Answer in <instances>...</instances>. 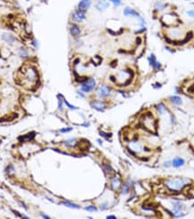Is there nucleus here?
Returning a JSON list of instances; mask_svg holds the SVG:
<instances>
[{"instance_id": "obj_1", "label": "nucleus", "mask_w": 194, "mask_h": 219, "mask_svg": "<svg viewBox=\"0 0 194 219\" xmlns=\"http://www.w3.org/2000/svg\"><path fill=\"white\" fill-rule=\"evenodd\" d=\"M188 182L189 180H186L183 178H173V179H168L165 181V185L168 190L172 192H178L182 190Z\"/></svg>"}, {"instance_id": "obj_2", "label": "nucleus", "mask_w": 194, "mask_h": 219, "mask_svg": "<svg viewBox=\"0 0 194 219\" xmlns=\"http://www.w3.org/2000/svg\"><path fill=\"white\" fill-rule=\"evenodd\" d=\"M96 88V81L94 78H86L81 83L80 90L84 93H90L94 91Z\"/></svg>"}, {"instance_id": "obj_3", "label": "nucleus", "mask_w": 194, "mask_h": 219, "mask_svg": "<svg viewBox=\"0 0 194 219\" xmlns=\"http://www.w3.org/2000/svg\"><path fill=\"white\" fill-rule=\"evenodd\" d=\"M71 18L74 23L76 24H81L86 19V12L81 11L79 9H75L71 14Z\"/></svg>"}, {"instance_id": "obj_4", "label": "nucleus", "mask_w": 194, "mask_h": 219, "mask_svg": "<svg viewBox=\"0 0 194 219\" xmlns=\"http://www.w3.org/2000/svg\"><path fill=\"white\" fill-rule=\"evenodd\" d=\"M111 88L109 86L105 85V84H102L97 89V96L100 98H107L111 96Z\"/></svg>"}, {"instance_id": "obj_5", "label": "nucleus", "mask_w": 194, "mask_h": 219, "mask_svg": "<svg viewBox=\"0 0 194 219\" xmlns=\"http://www.w3.org/2000/svg\"><path fill=\"white\" fill-rule=\"evenodd\" d=\"M161 20L164 24H165L167 26H169V25H172V24H174V22L177 20V15L174 13L167 12V13L163 14Z\"/></svg>"}, {"instance_id": "obj_6", "label": "nucleus", "mask_w": 194, "mask_h": 219, "mask_svg": "<svg viewBox=\"0 0 194 219\" xmlns=\"http://www.w3.org/2000/svg\"><path fill=\"white\" fill-rule=\"evenodd\" d=\"M147 61L154 70H158L162 68V63L157 61V58L154 53H150L147 57Z\"/></svg>"}, {"instance_id": "obj_7", "label": "nucleus", "mask_w": 194, "mask_h": 219, "mask_svg": "<svg viewBox=\"0 0 194 219\" xmlns=\"http://www.w3.org/2000/svg\"><path fill=\"white\" fill-rule=\"evenodd\" d=\"M143 149H144V147H143L142 143H139L138 141H132L128 143V150L133 154L141 153Z\"/></svg>"}, {"instance_id": "obj_8", "label": "nucleus", "mask_w": 194, "mask_h": 219, "mask_svg": "<svg viewBox=\"0 0 194 219\" xmlns=\"http://www.w3.org/2000/svg\"><path fill=\"white\" fill-rule=\"evenodd\" d=\"M123 14L126 17H136V18H139L141 16V14H139L136 9H134L132 7L127 6L123 9Z\"/></svg>"}, {"instance_id": "obj_9", "label": "nucleus", "mask_w": 194, "mask_h": 219, "mask_svg": "<svg viewBox=\"0 0 194 219\" xmlns=\"http://www.w3.org/2000/svg\"><path fill=\"white\" fill-rule=\"evenodd\" d=\"M168 7V5L163 0H156L154 4V11L156 13H163L165 12Z\"/></svg>"}, {"instance_id": "obj_10", "label": "nucleus", "mask_w": 194, "mask_h": 219, "mask_svg": "<svg viewBox=\"0 0 194 219\" xmlns=\"http://www.w3.org/2000/svg\"><path fill=\"white\" fill-rule=\"evenodd\" d=\"M92 4H93V0H80L77 4V9L87 12L91 8Z\"/></svg>"}, {"instance_id": "obj_11", "label": "nucleus", "mask_w": 194, "mask_h": 219, "mask_svg": "<svg viewBox=\"0 0 194 219\" xmlns=\"http://www.w3.org/2000/svg\"><path fill=\"white\" fill-rule=\"evenodd\" d=\"M110 5L111 3L109 2V0H97V2L95 3V8L100 12H103L109 8Z\"/></svg>"}, {"instance_id": "obj_12", "label": "nucleus", "mask_w": 194, "mask_h": 219, "mask_svg": "<svg viewBox=\"0 0 194 219\" xmlns=\"http://www.w3.org/2000/svg\"><path fill=\"white\" fill-rule=\"evenodd\" d=\"M91 105L94 109L98 110V111H103L107 107V104L102 100H94L91 103Z\"/></svg>"}, {"instance_id": "obj_13", "label": "nucleus", "mask_w": 194, "mask_h": 219, "mask_svg": "<svg viewBox=\"0 0 194 219\" xmlns=\"http://www.w3.org/2000/svg\"><path fill=\"white\" fill-rule=\"evenodd\" d=\"M69 33H70L72 37L76 38L81 34V28L76 23H73L69 25Z\"/></svg>"}, {"instance_id": "obj_14", "label": "nucleus", "mask_w": 194, "mask_h": 219, "mask_svg": "<svg viewBox=\"0 0 194 219\" xmlns=\"http://www.w3.org/2000/svg\"><path fill=\"white\" fill-rule=\"evenodd\" d=\"M168 99H169V101H170L172 104H173V105H182V97L179 96L173 95V96H169Z\"/></svg>"}, {"instance_id": "obj_15", "label": "nucleus", "mask_w": 194, "mask_h": 219, "mask_svg": "<svg viewBox=\"0 0 194 219\" xmlns=\"http://www.w3.org/2000/svg\"><path fill=\"white\" fill-rule=\"evenodd\" d=\"M121 185V180L120 179H119L117 177H114L111 180V186L112 188V189H118Z\"/></svg>"}, {"instance_id": "obj_16", "label": "nucleus", "mask_w": 194, "mask_h": 219, "mask_svg": "<svg viewBox=\"0 0 194 219\" xmlns=\"http://www.w3.org/2000/svg\"><path fill=\"white\" fill-rule=\"evenodd\" d=\"M184 164H185L184 160L179 157L174 158V159L173 160V162H172V166L174 167V168H180V167L183 166Z\"/></svg>"}, {"instance_id": "obj_17", "label": "nucleus", "mask_w": 194, "mask_h": 219, "mask_svg": "<svg viewBox=\"0 0 194 219\" xmlns=\"http://www.w3.org/2000/svg\"><path fill=\"white\" fill-rule=\"evenodd\" d=\"M156 110L158 111V113H159L160 114H164L166 112L165 105H164L163 103H159V104H157V105H156Z\"/></svg>"}, {"instance_id": "obj_18", "label": "nucleus", "mask_w": 194, "mask_h": 219, "mask_svg": "<svg viewBox=\"0 0 194 219\" xmlns=\"http://www.w3.org/2000/svg\"><path fill=\"white\" fill-rule=\"evenodd\" d=\"M76 144H77V141L75 138L68 139V140H66V142H65V145L67 146V147H75Z\"/></svg>"}, {"instance_id": "obj_19", "label": "nucleus", "mask_w": 194, "mask_h": 219, "mask_svg": "<svg viewBox=\"0 0 194 219\" xmlns=\"http://www.w3.org/2000/svg\"><path fill=\"white\" fill-rule=\"evenodd\" d=\"M2 38L4 39L5 42H7L8 43H12L14 41V38L11 35V34H9V33H4Z\"/></svg>"}, {"instance_id": "obj_20", "label": "nucleus", "mask_w": 194, "mask_h": 219, "mask_svg": "<svg viewBox=\"0 0 194 219\" xmlns=\"http://www.w3.org/2000/svg\"><path fill=\"white\" fill-rule=\"evenodd\" d=\"M63 205L67 206V207L73 208V209H78V208H80V206L76 205V204H74V203H71V202H67V201H64V202H63Z\"/></svg>"}, {"instance_id": "obj_21", "label": "nucleus", "mask_w": 194, "mask_h": 219, "mask_svg": "<svg viewBox=\"0 0 194 219\" xmlns=\"http://www.w3.org/2000/svg\"><path fill=\"white\" fill-rule=\"evenodd\" d=\"M57 98L58 100V109L59 110H62V108H63V106H62V105H63V101H64V97H63V96L60 95V94H58V95L57 96Z\"/></svg>"}, {"instance_id": "obj_22", "label": "nucleus", "mask_w": 194, "mask_h": 219, "mask_svg": "<svg viewBox=\"0 0 194 219\" xmlns=\"http://www.w3.org/2000/svg\"><path fill=\"white\" fill-rule=\"evenodd\" d=\"M109 2L111 4L113 5L114 7H119L122 5V1L121 0H109Z\"/></svg>"}, {"instance_id": "obj_23", "label": "nucleus", "mask_w": 194, "mask_h": 219, "mask_svg": "<svg viewBox=\"0 0 194 219\" xmlns=\"http://www.w3.org/2000/svg\"><path fill=\"white\" fill-rule=\"evenodd\" d=\"M64 103L66 104V106L68 107V108H70V109H73V110H75V109H77L78 107H76V106H75V105H71V104H69L67 101H66L65 98H64Z\"/></svg>"}, {"instance_id": "obj_24", "label": "nucleus", "mask_w": 194, "mask_h": 219, "mask_svg": "<svg viewBox=\"0 0 194 219\" xmlns=\"http://www.w3.org/2000/svg\"><path fill=\"white\" fill-rule=\"evenodd\" d=\"M186 14L190 17V18H194V9H190L186 11Z\"/></svg>"}, {"instance_id": "obj_25", "label": "nucleus", "mask_w": 194, "mask_h": 219, "mask_svg": "<svg viewBox=\"0 0 194 219\" xmlns=\"http://www.w3.org/2000/svg\"><path fill=\"white\" fill-rule=\"evenodd\" d=\"M85 209L86 210V211H90V212H95V211H97L96 207L94 206H88L85 207Z\"/></svg>"}, {"instance_id": "obj_26", "label": "nucleus", "mask_w": 194, "mask_h": 219, "mask_svg": "<svg viewBox=\"0 0 194 219\" xmlns=\"http://www.w3.org/2000/svg\"><path fill=\"white\" fill-rule=\"evenodd\" d=\"M103 165H104V168L106 169V171L109 172V173H111V172H113V170H112V168L110 166L109 164H107V163H104Z\"/></svg>"}, {"instance_id": "obj_27", "label": "nucleus", "mask_w": 194, "mask_h": 219, "mask_svg": "<svg viewBox=\"0 0 194 219\" xmlns=\"http://www.w3.org/2000/svg\"><path fill=\"white\" fill-rule=\"evenodd\" d=\"M128 190H129L128 185V184H126V185H124V187H122V190H121V192H122L123 194H127L128 192Z\"/></svg>"}, {"instance_id": "obj_28", "label": "nucleus", "mask_w": 194, "mask_h": 219, "mask_svg": "<svg viewBox=\"0 0 194 219\" xmlns=\"http://www.w3.org/2000/svg\"><path fill=\"white\" fill-rule=\"evenodd\" d=\"M72 130H73L72 127H67V128L60 129V130H59V132H60V133H69V132H71Z\"/></svg>"}, {"instance_id": "obj_29", "label": "nucleus", "mask_w": 194, "mask_h": 219, "mask_svg": "<svg viewBox=\"0 0 194 219\" xmlns=\"http://www.w3.org/2000/svg\"><path fill=\"white\" fill-rule=\"evenodd\" d=\"M152 86H153V88H156V89H158V88H161L163 85H162L161 83H158V82H157V83H156V84H153Z\"/></svg>"}, {"instance_id": "obj_30", "label": "nucleus", "mask_w": 194, "mask_h": 219, "mask_svg": "<svg viewBox=\"0 0 194 219\" xmlns=\"http://www.w3.org/2000/svg\"><path fill=\"white\" fill-rule=\"evenodd\" d=\"M146 30H147V27H140L139 30L136 31V33H144V32H146Z\"/></svg>"}, {"instance_id": "obj_31", "label": "nucleus", "mask_w": 194, "mask_h": 219, "mask_svg": "<svg viewBox=\"0 0 194 219\" xmlns=\"http://www.w3.org/2000/svg\"><path fill=\"white\" fill-rule=\"evenodd\" d=\"M164 166L165 167V168H169V167L172 166V162H165V163H164Z\"/></svg>"}, {"instance_id": "obj_32", "label": "nucleus", "mask_w": 194, "mask_h": 219, "mask_svg": "<svg viewBox=\"0 0 194 219\" xmlns=\"http://www.w3.org/2000/svg\"><path fill=\"white\" fill-rule=\"evenodd\" d=\"M76 93H77V95L79 96L80 97H85V95L83 94L84 92H82V91H76Z\"/></svg>"}, {"instance_id": "obj_33", "label": "nucleus", "mask_w": 194, "mask_h": 219, "mask_svg": "<svg viewBox=\"0 0 194 219\" xmlns=\"http://www.w3.org/2000/svg\"><path fill=\"white\" fill-rule=\"evenodd\" d=\"M106 218L107 219H116V216H115V215H108V216H106Z\"/></svg>"}, {"instance_id": "obj_34", "label": "nucleus", "mask_w": 194, "mask_h": 219, "mask_svg": "<svg viewBox=\"0 0 194 219\" xmlns=\"http://www.w3.org/2000/svg\"><path fill=\"white\" fill-rule=\"evenodd\" d=\"M107 206V203H106V202H105V203H103V205H101V209H103V208L105 207V206Z\"/></svg>"}, {"instance_id": "obj_35", "label": "nucleus", "mask_w": 194, "mask_h": 219, "mask_svg": "<svg viewBox=\"0 0 194 219\" xmlns=\"http://www.w3.org/2000/svg\"><path fill=\"white\" fill-rule=\"evenodd\" d=\"M42 215L44 218H50V216H47V215Z\"/></svg>"}, {"instance_id": "obj_36", "label": "nucleus", "mask_w": 194, "mask_h": 219, "mask_svg": "<svg viewBox=\"0 0 194 219\" xmlns=\"http://www.w3.org/2000/svg\"><path fill=\"white\" fill-rule=\"evenodd\" d=\"M98 143H99L100 144H102V143H103V142H102V141H101V140H98Z\"/></svg>"}, {"instance_id": "obj_37", "label": "nucleus", "mask_w": 194, "mask_h": 219, "mask_svg": "<svg viewBox=\"0 0 194 219\" xmlns=\"http://www.w3.org/2000/svg\"><path fill=\"white\" fill-rule=\"evenodd\" d=\"M185 1H191V0H185Z\"/></svg>"}, {"instance_id": "obj_38", "label": "nucleus", "mask_w": 194, "mask_h": 219, "mask_svg": "<svg viewBox=\"0 0 194 219\" xmlns=\"http://www.w3.org/2000/svg\"><path fill=\"white\" fill-rule=\"evenodd\" d=\"M173 1H178V0H173Z\"/></svg>"}, {"instance_id": "obj_39", "label": "nucleus", "mask_w": 194, "mask_h": 219, "mask_svg": "<svg viewBox=\"0 0 194 219\" xmlns=\"http://www.w3.org/2000/svg\"><path fill=\"white\" fill-rule=\"evenodd\" d=\"M192 88H193V89H194V87H192Z\"/></svg>"}, {"instance_id": "obj_40", "label": "nucleus", "mask_w": 194, "mask_h": 219, "mask_svg": "<svg viewBox=\"0 0 194 219\" xmlns=\"http://www.w3.org/2000/svg\"><path fill=\"white\" fill-rule=\"evenodd\" d=\"M193 5H194V2H193Z\"/></svg>"}]
</instances>
